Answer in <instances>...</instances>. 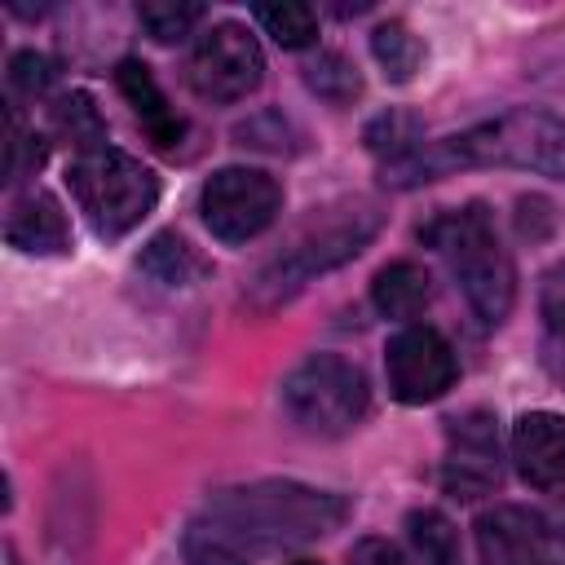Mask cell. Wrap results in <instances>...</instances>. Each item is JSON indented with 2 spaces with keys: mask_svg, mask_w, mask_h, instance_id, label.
<instances>
[{
  "mask_svg": "<svg viewBox=\"0 0 565 565\" xmlns=\"http://www.w3.org/2000/svg\"><path fill=\"white\" fill-rule=\"evenodd\" d=\"M428 243L446 256L455 282L463 287L472 313L486 327H499L512 313L516 300V269L508 247L499 243V230L481 203H463L455 212H441L428 225Z\"/></svg>",
  "mask_w": 565,
  "mask_h": 565,
  "instance_id": "cell-3",
  "label": "cell"
},
{
  "mask_svg": "<svg viewBox=\"0 0 565 565\" xmlns=\"http://www.w3.org/2000/svg\"><path fill=\"white\" fill-rule=\"evenodd\" d=\"M455 168H521L565 181V115L547 106H512L446 137Z\"/></svg>",
  "mask_w": 565,
  "mask_h": 565,
  "instance_id": "cell-4",
  "label": "cell"
},
{
  "mask_svg": "<svg viewBox=\"0 0 565 565\" xmlns=\"http://www.w3.org/2000/svg\"><path fill=\"white\" fill-rule=\"evenodd\" d=\"M9 565H18V556H9Z\"/></svg>",
  "mask_w": 565,
  "mask_h": 565,
  "instance_id": "cell-29",
  "label": "cell"
},
{
  "mask_svg": "<svg viewBox=\"0 0 565 565\" xmlns=\"http://www.w3.org/2000/svg\"><path fill=\"white\" fill-rule=\"evenodd\" d=\"M282 415L309 437H344L371 406L366 371L340 353H309L278 384Z\"/></svg>",
  "mask_w": 565,
  "mask_h": 565,
  "instance_id": "cell-6",
  "label": "cell"
},
{
  "mask_svg": "<svg viewBox=\"0 0 565 565\" xmlns=\"http://www.w3.org/2000/svg\"><path fill=\"white\" fill-rule=\"evenodd\" d=\"M512 459L516 472L539 486H565V415L556 411H525L512 424Z\"/></svg>",
  "mask_w": 565,
  "mask_h": 565,
  "instance_id": "cell-12",
  "label": "cell"
},
{
  "mask_svg": "<svg viewBox=\"0 0 565 565\" xmlns=\"http://www.w3.org/2000/svg\"><path fill=\"white\" fill-rule=\"evenodd\" d=\"M66 185L97 238H124L159 203V177L128 150L102 146L66 168Z\"/></svg>",
  "mask_w": 565,
  "mask_h": 565,
  "instance_id": "cell-5",
  "label": "cell"
},
{
  "mask_svg": "<svg viewBox=\"0 0 565 565\" xmlns=\"http://www.w3.org/2000/svg\"><path fill=\"white\" fill-rule=\"evenodd\" d=\"M384 375H388V393L402 406H428V402H437V397H446L455 388L459 358H455L450 340L437 327L411 322L388 340Z\"/></svg>",
  "mask_w": 565,
  "mask_h": 565,
  "instance_id": "cell-9",
  "label": "cell"
},
{
  "mask_svg": "<svg viewBox=\"0 0 565 565\" xmlns=\"http://www.w3.org/2000/svg\"><path fill=\"white\" fill-rule=\"evenodd\" d=\"M296 565H318V561H296Z\"/></svg>",
  "mask_w": 565,
  "mask_h": 565,
  "instance_id": "cell-28",
  "label": "cell"
},
{
  "mask_svg": "<svg viewBox=\"0 0 565 565\" xmlns=\"http://www.w3.org/2000/svg\"><path fill=\"white\" fill-rule=\"evenodd\" d=\"M137 265H141L154 282H163V287H190V282H199V278L212 269V265L190 247V238H181L177 230L154 234V238L141 247Z\"/></svg>",
  "mask_w": 565,
  "mask_h": 565,
  "instance_id": "cell-16",
  "label": "cell"
},
{
  "mask_svg": "<svg viewBox=\"0 0 565 565\" xmlns=\"http://www.w3.org/2000/svg\"><path fill=\"white\" fill-rule=\"evenodd\" d=\"M4 238H9V247L26 252V256H66L71 252V221L49 190H26L9 207Z\"/></svg>",
  "mask_w": 565,
  "mask_h": 565,
  "instance_id": "cell-13",
  "label": "cell"
},
{
  "mask_svg": "<svg viewBox=\"0 0 565 565\" xmlns=\"http://www.w3.org/2000/svg\"><path fill=\"white\" fill-rule=\"evenodd\" d=\"M53 128L57 137H66L79 154L88 150H102L106 146V119L97 110V102L88 93H66L53 102Z\"/></svg>",
  "mask_w": 565,
  "mask_h": 565,
  "instance_id": "cell-20",
  "label": "cell"
},
{
  "mask_svg": "<svg viewBox=\"0 0 565 565\" xmlns=\"http://www.w3.org/2000/svg\"><path fill=\"white\" fill-rule=\"evenodd\" d=\"M428 300H433V278L419 260H393L371 282V305L393 322L419 318L428 309Z\"/></svg>",
  "mask_w": 565,
  "mask_h": 565,
  "instance_id": "cell-15",
  "label": "cell"
},
{
  "mask_svg": "<svg viewBox=\"0 0 565 565\" xmlns=\"http://www.w3.org/2000/svg\"><path fill=\"white\" fill-rule=\"evenodd\" d=\"M406 539L424 565H459V530L437 508H415L406 516Z\"/></svg>",
  "mask_w": 565,
  "mask_h": 565,
  "instance_id": "cell-19",
  "label": "cell"
},
{
  "mask_svg": "<svg viewBox=\"0 0 565 565\" xmlns=\"http://www.w3.org/2000/svg\"><path fill=\"white\" fill-rule=\"evenodd\" d=\"M305 84H309V93H318V97L331 102V106H349V102L362 97V75H358V66H353L344 53H335V49H322L318 57H309Z\"/></svg>",
  "mask_w": 565,
  "mask_h": 565,
  "instance_id": "cell-21",
  "label": "cell"
},
{
  "mask_svg": "<svg viewBox=\"0 0 565 565\" xmlns=\"http://www.w3.org/2000/svg\"><path fill=\"white\" fill-rule=\"evenodd\" d=\"M539 318H543V366L565 388V260H556L543 274Z\"/></svg>",
  "mask_w": 565,
  "mask_h": 565,
  "instance_id": "cell-18",
  "label": "cell"
},
{
  "mask_svg": "<svg viewBox=\"0 0 565 565\" xmlns=\"http://www.w3.org/2000/svg\"><path fill=\"white\" fill-rule=\"evenodd\" d=\"M256 22L265 26V35H274L282 49H309L318 40V13L309 4L296 0H278V4H256Z\"/></svg>",
  "mask_w": 565,
  "mask_h": 565,
  "instance_id": "cell-23",
  "label": "cell"
},
{
  "mask_svg": "<svg viewBox=\"0 0 565 565\" xmlns=\"http://www.w3.org/2000/svg\"><path fill=\"white\" fill-rule=\"evenodd\" d=\"M44 163V141L35 132H22L18 128V115L9 110V141H4V177L9 181H22L26 172H35Z\"/></svg>",
  "mask_w": 565,
  "mask_h": 565,
  "instance_id": "cell-25",
  "label": "cell"
},
{
  "mask_svg": "<svg viewBox=\"0 0 565 565\" xmlns=\"http://www.w3.org/2000/svg\"><path fill=\"white\" fill-rule=\"evenodd\" d=\"M384 225V212L371 199H344L335 207H322L313 221L296 230V238L252 278V300L260 309L287 305L296 291H305L318 274L340 269L353 260Z\"/></svg>",
  "mask_w": 565,
  "mask_h": 565,
  "instance_id": "cell-2",
  "label": "cell"
},
{
  "mask_svg": "<svg viewBox=\"0 0 565 565\" xmlns=\"http://www.w3.org/2000/svg\"><path fill=\"white\" fill-rule=\"evenodd\" d=\"M265 79V53L243 22H212L190 53V88L203 102H243Z\"/></svg>",
  "mask_w": 565,
  "mask_h": 565,
  "instance_id": "cell-8",
  "label": "cell"
},
{
  "mask_svg": "<svg viewBox=\"0 0 565 565\" xmlns=\"http://www.w3.org/2000/svg\"><path fill=\"white\" fill-rule=\"evenodd\" d=\"M446 486L459 494H481L499 486V433L486 411H468L450 419V459Z\"/></svg>",
  "mask_w": 565,
  "mask_h": 565,
  "instance_id": "cell-11",
  "label": "cell"
},
{
  "mask_svg": "<svg viewBox=\"0 0 565 565\" xmlns=\"http://www.w3.org/2000/svg\"><path fill=\"white\" fill-rule=\"evenodd\" d=\"M371 57L380 62L388 84H411L424 66V40L402 18H388L371 31Z\"/></svg>",
  "mask_w": 565,
  "mask_h": 565,
  "instance_id": "cell-17",
  "label": "cell"
},
{
  "mask_svg": "<svg viewBox=\"0 0 565 565\" xmlns=\"http://www.w3.org/2000/svg\"><path fill=\"white\" fill-rule=\"evenodd\" d=\"M349 499L300 481H247L216 490L181 534L185 565H256L282 547L340 530Z\"/></svg>",
  "mask_w": 565,
  "mask_h": 565,
  "instance_id": "cell-1",
  "label": "cell"
},
{
  "mask_svg": "<svg viewBox=\"0 0 565 565\" xmlns=\"http://www.w3.org/2000/svg\"><path fill=\"white\" fill-rule=\"evenodd\" d=\"M481 565H547V525L521 503H494L477 516Z\"/></svg>",
  "mask_w": 565,
  "mask_h": 565,
  "instance_id": "cell-10",
  "label": "cell"
},
{
  "mask_svg": "<svg viewBox=\"0 0 565 565\" xmlns=\"http://www.w3.org/2000/svg\"><path fill=\"white\" fill-rule=\"evenodd\" d=\"M424 137H419V124L411 119V115H402V110H388V115H380L375 124H366V146L375 150V154H384V163L388 159H402L406 150H415Z\"/></svg>",
  "mask_w": 565,
  "mask_h": 565,
  "instance_id": "cell-24",
  "label": "cell"
},
{
  "mask_svg": "<svg viewBox=\"0 0 565 565\" xmlns=\"http://www.w3.org/2000/svg\"><path fill=\"white\" fill-rule=\"evenodd\" d=\"M115 84H119L124 102L132 106V115H137L141 132L150 137V146H154V150H177L181 137H185V119L172 110V102H168V93L159 88L154 71H150L146 62L128 57V62H119V71H115Z\"/></svg>",
  "mask_w": 565,
  "mask_h": 565,
  "instance_id": "cell-14",
  "label": "cell"
},
{
  "mask_svg": "<svg viewBox=\"0 0 565 565\" xmlns=\"http://www.w3.org/2000/svg\"><path fill=\"white\" fill-rule=\"evenodd\" d=\"M349 565H406V556H402L388 539L366 534V539H358V543L349 547Z\"/></svg>",
  "mask_w": 565,
  "mask_h": 565,
  "instance_id": "cell-27",
  "label": "cell"
},
{
  "mask_svg": "<svg viewBox=\"0 0 565 565\" xmlns=\"http://www.w3.org/2000/svg\"><path fill=\"white\" fill-rule=\"evenodd\" d=\"M137 22L146 26L150 40L177 44L203 22V4H194V0H141L137 4Z\"/></svg>",
  "mask_w": 565,
  "mask_h": 565,
  "instance_id": "cell-22",
  "label": "cell"
},
{
  "mask_svg": "<svg viewBox=\"0 0 565 565\" xmlns=\"http://www.w3.org/2000/svg\"><path fill=\"white\" fill-rule=\"evenodd\" d=\"M199 212L212 238L238 247L265 234L282 212V185L265 168H221L199 190Z\"/></svg>",
  "mask_w": 565,
  "mask_h": 565,
  "instance_id": "cell-7",
  "label": "cell"
},
{
  "mask_svg": "<svg viewBox=\"0 0 565 565\" xmlns=\"http://www.w3.org/2000/svg\"><path fill=\"white\" fill-rule=\"evenodd\" d=\"M53 62L44 57V53H35V49H22V53H13L9 57V84L18 88V93H26V97H35V93H44L49 84H53Z\"/></svg>",
  "mask_w": 565,
  "mask_h": 565,
  "instance_id": "cell-26",
  "label": "cell"
}]
</instances>
